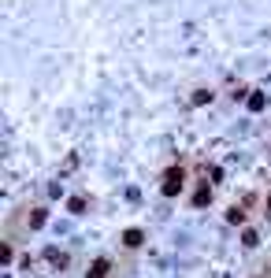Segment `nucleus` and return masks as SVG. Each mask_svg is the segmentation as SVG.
<instances>
[{"mask_svg":"<svg viewBox=\"0 0 271 278\" xmlns=\"http://www.w3.org/2000/svg\"><path fill=\"white\" fill-rule=\"evenodd\" d=\"M193 104H197V108H201V104H212V93L208 89H197V93H193Z\"/></svg>","mask_w":271,"mask_h":278,"instance_id":"obj_10","label":"nucleus"},{"mask_svg":"<svg viewBox=\"0 0 271 278\" xmlns=\"http://www.w3.org/2000/svg\"><path fill=\"white\" fill-rule=\"evenodd\" d=\"M241 241L253 248V245H260V237H256V230H245V234H241Z\"/></svg>","mask_w":271,"mask_h":278,"instance_id":"obj_11","label":"nucleus"},{"mask_svg":"<svg viewBox=\"0 0 271 278\" xmlns=\"http://www.w3.org/2000/svg\"><path fill=\"white\" fill-rule=\"evenodd\" d=\"M208 200H212V189H208V186L193 193V204H197V208H204V204H208Z\"/></svg>","mask_w":271,"mask_h":278,"instance_id":"obj_7","label":"nucleus"},{"mask_svg":"<svg viewBox=\"0 0 271 278\" xmlns=\"http://www.w3.org/2000/svg\"><path fill=\"white\" fill-rule=\"evenodd\" d=\"M67 208H71L74 215H82V212H86V200H82V197H71V200H67Z\"/></svg>","mask_w":271,"mask_h":278,"instance_id":"obj_9","label":"nucleus"},{"mask_svg":"<svg viewBox=\"0 0 271 278\" xmlns=\"http://www.w3.org/2000/svg\"><path fill=\"white\" fill-rule=\"evenodd\" d=\"M142 241H145V234H142L138 226H134V230H126V234H123V245H126V248H138Z\"/></svg>","mask_w":271,"mask_h":278,"instance_id":"obj_2","label":"nucleus"},{"mask_svg":"<svg viewBox=\"0 0 271 278\" xmlns=\"http://www.w3.org/2000/svg\"><path fill=\"white\" fill-rule=\"evenodd\" d=\"M45 260H49L52 267H67V256H63L60 248H45Z\"/></svg>","mask_w":271,"mask_h":278,"instance_id":"obj_3","label":"nucleus"},{"mask_svg":"<svg viewBox=\"0 0 271 278\" xmlns=\"http://www.w3.org/2000/svg\"><path fill=\"white\" fill-rule=\"evenodd\" d=\"M45 226V208H34L30 212V230H41Z\"/></svg>","mask_w":271,"mask_h":278,"instance_id":"obj_6","label":"nucleus"},{"mask_svg":"<svg viewBox=\"0 0 271 278\" xmlns=\"http://www.w3.org/2000/svg\"><path fill=\"white\" fill-rule=\"evenodd\" d=\"M227 219H230V223H234V226H241V223H245V212H241V208L234 204V208H230V212H227Z\"/></svg>","mask_w":271,"mask_h":278,"instance_id":"obj_8","label":"nucleus"},{"mask_svg":"<svg viewBox=\"0 0 271 278\" xmlns=\"http://www.w3.org/2000/svg\"><path fill=\"white\" fill-rule=\"evenodd\" d=\"M179 189H182V171H179V167H171V171L164 175V197H175Z\"/></svg>","mask_w":271,"mask_h":278,"instance_id":"obj_1","label":"nucleus"},{"mask_svg":"<svg viewBox=\"0 0 271 278\" xmlns=\"http://www.w3.org/2000/svg\"><path fill=\"white\" fill-rule=\"evenodd\" d=\"M267 215H271V197H267Z\"/></svg>","mask_w":271,"mask_h":278,"instance_id":"obj_12","label":"nucleus"},{"mask_svg":"<svg viewBox=\"0 0 271 278\" xmlns=\"http://www.w3.org/2000/svg\"><path fill=\"white\" fill-rule=\"evenodd\" d=\"M108 274V260H93V267H89V278H104Z\"/></svg>","mask_w":271,"mask_h":278,"instance_id":"obj_5","label":"nucleus"},{"mask_svg":"<svg viewBox=\"0 0 271 278\" xmlns=\"http://www.w3.org/2000/svg\"><path fill=\"white\" fill-rule=\"evenodd\" d=\"M245 100H249V111H264V108H267V97H264V93H249Z\"/></svg>","mask_w":271,"mask_h":278,"instance_id":"obj_4","label":"nucleus"}]
</instances>
